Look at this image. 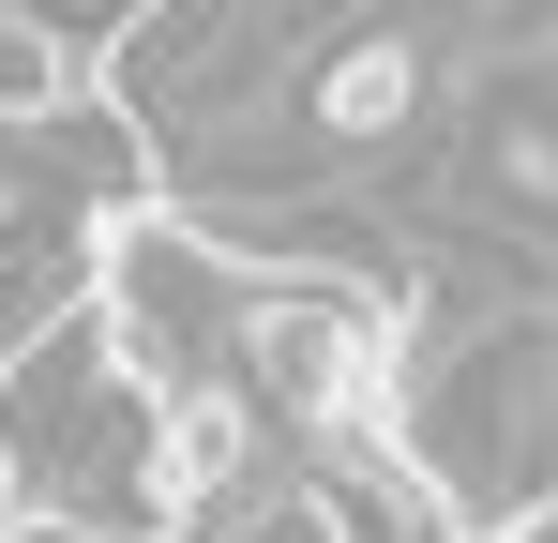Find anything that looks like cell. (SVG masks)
<instances>
[{
  "label": "cell",
  "mask_w": 558,
  "mask_h": 543,
  "mask_svg": "<svg viewBox=\"0 0 558 543\" xmlns=\"http://www.w3.org/2000/svg\"><path fill=\"white\" fill-rule=\"evenodd\" d=\"M0 514L15 529H106V543H167L182 483H167V393L121 362L106 302L46 317L15 377H0Z\"/></svg>",
  "instance_id": "cell-1"
},
{
  "label": "cell",
  "mask_w": 558,
  "mask_h": 543,
  "mask_svg": "<svg viewBox=\"0 0 558 543\" xmlns=\"http://www.w3.org/2000/svg\"><path fill=\"white\" fill-rule=\"evenodd\" d=\"M106 333L121 362L151 377V393H211V377H242V333H257V257L211 227V212H121L106 227V272H92Z\"/></svg>",
  "instance_id": "cell-2"
},
{
  "label": "cell",
  "mask_w": 558,
  "mask_h": 543,
  "mask_svg": "<svg viewBox=\"0 0 558 543\" xmlns=\"http://www.w3.org/2000/svg\"><path fill=\"white\" fill-rule=\"evenodd\" d=\"M242 393L272 408L287 438H377L408 408V348H392V302L363 272H257V333H242Z\"/></svg>",
  "instance_id": "cell-3"
},
{
  "label": "cell",
  "mask_w": 558,
  "mask_h": 543,
  "mask_svg": "<svg viewBox=\"0 0 558 543\" xmlns=\"http://www.w3.org/2000/svg\"><path fill=\"white\" fill-rule=\"evenodd\" d=\"M423 90H438V46H423V31H348V46L302 76L287 121H302L317 152H392V136L423 121Z\"/></svg>",
  "instance_id": "cell-4"
},
{
  "label": "cell",
  "mask_w": 558,
  "mask_h": 543,
  "mask_svg": "<svg viewBox=\"0 0 558 543\" xmlns=\"http://www.w3.org/2000/svg\"><path fill=\"white\" fill-rule=\"evenodd\" d=\"M76 90H92V61H76L31 0H0V136H31V121H46V106H76Z\"/></svg>",
  "instance_id": "cell-5"
},
{
  "label": "cell",
  "mask_w": 558,
  "mask_h": 543,
  "mask_svg": "<svg viewBox=\"0 0 558 543\" xmlns=\"http://www.w3.org/2000/svg\"><path fill=\"white\" fill-rule=\"evenodd\" d=\"M483 167H498V196H513L529 227H558V121H513V136L483 152Z\"/></svg>",
  "instance_id": "cell-6"
},
{
  "label": "cell",
  "mask_w": 558,
  "mask_h": 543,
  "mask_svg": "<svg viewBox=\"0 0 558 543\" xmlns=\"http://www.w3.org/2000/svg\"><path fill=\"white\" fill-rule=\"evenodd\" d=\"M0 543H106V529H0Z\"/></svg>",
  "instance_id": "cell-7"
},
{
  "label": "cell",
  "mask_w": 558,
  "mask_h": 543,
  "mask_svg": "<svg viewBox=\"0 0 558 543\" xmlns=\"http://www.w3.org/2000/svg\"><path fill=\"white\" fill-rule=\"evenodd\" d=\"M0 196H15V181H0Z\"/></svg>",
  "instance_id": "cell-8"
}]
</instances>
